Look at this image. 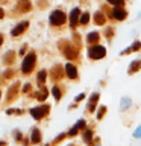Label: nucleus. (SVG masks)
<instances>
[{
  "instance_id": "1",
  "label": "nucleus",
  "mask_w": 141,
  "mask_h": 146,
  "mask_svg": "<svg viewBox=\"0 0 141 146\" xmlns=\"http://www.w3.org/2000/svg\"><path fill=\"white\" fill-rule=\"evenodd\" d=\"M106 50H105L103 46H93V47L88 49V56L93 58V59H99V58H103Z\"/></svg>"
},
{
  "instance_id": "2",
  "label": "nucleus",
  "mask_w": 141,
  "mask_h": 146,
  "mask_svg": "<svg viewBox=\"0 0 141 146\" xmlns=\"http://www.w3.org/2000/svg\"><path fill=\"white\" fill-rule=\"evenodd\" d=\"M64 21H65V14L62 11H53L50 14V23H52V25L59 26V25H62Z\"/></svg>"
},
{
  "instance_id": "3",
  "label": "nucleus",
  "mask_w": 141,
  "mask_h": 146,
  "mask_svg": "<svg viewBox=\"0 0 141 146\" xmlns=\"http://www.w3.org/2000/svg\"><path fill=\"white\" fill-rule=\"evenodd\" d=\"M35 66V55L34 53H29L27 56L24 58V61H23V66H21V70L24 73H29L32 68Z\"/></svg>"
},
{
  "instance_id": "4",
  "label": "nucleus",
  "mask_w": 141,
  "mask_h": 146,
  "mask_svg": "<svg viewBox=\"0 0 141 146\" xmlns=\"http://www.w3.org/2000/svg\"><path fill=\"white\" fill-rule=\"evenodd\" d=\"M49 111V107L47 105H44V107H41V108H34V110H30V114L34 116L35 119H41L43 116H45Z\"/></svg>"
},
{
  "instance_id": "5",
  "label": "nucleus",
  "mask_w": 141,
  "mask_h": 146,
  "mask_svg": "<svg viewBox=\"0 0 141 146\" xmlns=\"http://www.w3.org/2000/svg\"><path fill=\"white\" fill-rule=\"evenodd\" d=\"M27 26H29V23H27V21H23V23H20L18 26H15V27L12 29V32H11L12 36H17V35H20L21 32H24V29H26Z\"/></svg>"
},
{
  "instance_id": "6",
  "label": "nucleus",
  "mask_w": 141,
  "mask_h": 146,
  "mask_svg": "<svg viewBox=\"0 0 141 146\" xmlns=\"http://www.w3.org/2000/svg\"><path fill=\"white\" fill-rule=\"evenodd\" d=\"M65 72H67L68 78H71V79H74V78L77 76V70H76V67L73 66V64H70V62H67V64H65Z\"/></svg>"
},
{
  "instance_id": "7",
  "label": "nucleus",
  "mask_w": 141,
  "mask_h": 146,
  "mask_svg": "<svg viewBox=\"0 0 141 146\" xmlns=\"http://www.w3.org/2000/svg\"><path fill=\"white\" fill-rule=\"evenodd\" d=\"M126 11H125V9H120V8H114V11H112V17L114 18H117V20H123V18H125L126 17Z\"/></svg>"
},
{
  "instance_id": "8",
  "label": "nucleus",
  "mask_w": 141,
  "mask_h": 146,
  "mask_svg": "<svg viewBox=\"0 0 141 146\" xmlns=\"http://www.w3.org/2000/svg\"><path fill=\"white\" fill-rule=\"evenodd\" d=\"M79 9H77V8H74V9H73V11H71V15H70V23H71V26H76L77 25V20H79ZM80 21V20H79Z\"/></svg>"
},
{
  "instance_id": "9",
  "label": "nucleus",
  "mask_w": 141,
  "mask_h": 146,
  "mask_svg": "<svg viewBox=\"0 0 141 146\" xmlns=\"http://www.w3.org/2000/svg\"><path fill=\"white\" fill-rule=\"evenodd\" d=\"M97 99H99V94L97 93H94L93 96H91V102L88 104L90 111H94V105H96V102H97Z\"/></svg>"
},
{
  "instance_id": "10",
  "label": "nucleus",
  "mask_w": 141,
  "mask_h": 146,
  "mask_svg": "<svg viewBox=\"0 0 141 146\" xmlns=\"http://www.w3.org/2000/svg\"><path fill=\"white\" fill-rule=\"evenodd\" d=\"M30 140L34 141V143H38V141H40V131H38V129H34V131H32Z\"/></svg>"
},
{
  "instance_id": "11",
  "label": "nucleus",
  "mask_w": 141,
  "mask_h": 146,
  "mask_svg": "<svg viewBox=\"0 0 141 146\" xmlns=\"http://www.w3.org/2000/svg\"><path fill=\"white\" fill-rule=\"evenodd\" d=\"M130 104H132V102H130V99L123 98V99H121V104H120V108H121V110H126L127 107H130Z\"/></svg>"
},
{
  "instance_id": "12",
  "label": "nucleus",
  "mask_w": 141,
  "mask_h": 146,
  "mask_svg": "<svg viewBox=\"0 0 141 146\" xmlns=\"http://www.w3.org/2000/svg\"><path fill=\"white\" fill-rule=\"evenodd\" d=\"M97 40H99V34H97V32H93V34L88 35V43H96Z\"/></svg>"
},
{
  "instance_id": "13",
  "label": "nucleus",
  "mask_w": 141,
  "mask_h": 146,
  "mask_svg": "<svg viewBox=\"0 0 141 146\" xmlns=\"http://www.w3.org/2000/svg\"><path fill=\"white\" fill-rule=\"evenodd\" d=\"M88 20H90V14H88V12L82 14V17H80V25H85Z\"/></svg>"
},
{
  "instance_id": "14",
  "label": "nucleus",
  "mask_w": 141,
  "mask_h": 146,
  "mask_svg": "<svg viewBox=\"0 0 141 146\" xmlns=\"http://www.w3.org/2000/svg\"><path fill=\"white\" fill-rule=\"evenodd\" d=\"M140 67H141V61H135L134 64H132V67L129 68V72L132 73V72H135L136 68H140Z\"/></svg>"
},
{
  "instance_id": "15",
  "label": "nucleus",
  "mask_w": 141,
  "mask_h": 146,
  "mask_svg": "<svg viewBox=\"0 0 141 146\" xmlns=\"http://www.w3.org/2000/svg\"><path fill=\"white\" fill-rule=\"evenodd\" d=\"M52 93H53V96H55L56 99H61V91H59L58 87H53V88H52Z\"/></svg>"
},
{
  "instance_id": "16",
  "label": "nucleus",
  "mask_w": 141,
  "mask_h": 146,
  "mask_svg": "<svg viewBox=\"0 0 141 146\" xmlns=\"http://www.w3.org/2000/svg\"><path fill=\"white\" fill-rule=\"evenodd\" d=\"M38 81H40V82H44V81H45V72H40Z\"/></svg>"
},
{
  "instance_id": "17",
  "label": "nucleus",
  "mask_w": 141,
  "mask_h": 146,
  "mask_svg": "<svg viewBox=\"0 0 141 146\" xmlns=\"http://www.w3.org/2000/svg\"><path fill=\"white\" fill-rule=\"evenodd\" d=\"M134 137H136V139L140 137V139H141V126H138V128L135 129V132H134Z\"/></svg>"
},
{
  "instance_id": "18",
  "label": "nucleus",
  "mask_w": 141,
  "mask_h": 146,
  "mask_svg": "<svg viewBox=\"0 0 141 146\" xmlns=\"http://www.w3.org/2000/svg\"><path fill=\"white\" fill-rule=\"evenodd\" d=\"M140 43H138V41H136V43H134V44H132L130 46V47H129V50H136V49H140Z\"/></svg>"
},
{
  "instance_id": "19",
  "label": "nucleus",
  "mask_w": 141,
  "mask_h": 146,
  "mask_svg": "<svg viewBox=\"0 0 141 146\" xmlns=\"http://www.w3.org/2000/svg\"><path fill=\"white\" fill-rule=\"evenodd\" d=\"M84 98H85L84 94H79V96H77V98H76V100H82V99H84Z\"/></svg>"
},
{
  "instance_id": "20",
  "label": "nucleus",
  "mask_w": 141,
  "mask_h": 146,
  "mask_svg": "<svg viewBox=\"0 0 141 146\" xmlns=\"http://www.w3.org/2000/svg\"><path fill=\"white\" fill-rule=\"evenodd\" d=\"M96 20H97V21H103V17H100V15H97V17H96Z\"/></svg>"
},
{
  "instance_id": "21",
  "label": "nucleus",
  "mask_w": 141,
  "mask_h": 146,
  "mask_svg": "<svg viewBox=\"0 0 141 146\" xmlns=\"http://www.w3.org/2000/svg\"><path fill=\"white\" fill-rule=\"evenodd\" d=\"M3 17V11H2V8H0V18Z\"/></svg>"
},
{
  "instance_id": "22",
  "label": "nucleus",
  "mask_w": 141,
  "mask_h": 146,
  "mask_svg": "<svg viewBox=\"0 0 141 146\" xmlns=\"http://www.w3.org/2000/svg\"><path fill=\"white\" fill-rule=\"evenodd\" d=\"M2 41H3V40H2V36H0V46H2Z\"/></svg>"
}]
</instances>
